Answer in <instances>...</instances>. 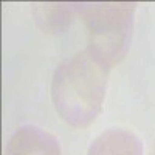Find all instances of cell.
<instances>
[{
	"mask_svg": "<svg viewBox=\"0 0 155 155\" xmlns=\"http://www.w3.org/2000/svg\"><path fill=\"white\" fill-rule=\"evenodd\" d=\"M109 68L88 48L64 59L53 73L51 101L67 124L84 129L101 112Z\"/></svg>",
	"mask_w": 155,
	"mask_h": 155,
	"instance_id": "cell-1",
	"label": "cell"
},
{
	"mask_svg": "<svg viewBox=\"0 0 155 155\" xmlns=\"http://www.w3.org/2000/svg\"><path fill=\"white\" fill-rule=\"evenodd\" d=\"M74 6L87 28V48L107 67L120 64L132 42L137 3L81 2Z\"/></svg>",
	"mask_w": 155,
	"mask_h": 155,
	"instance_id": "cell-2",
	"label": "cell"
},
{
	"mask_svg": "<svg viewBox=\"0 0 155 155\" xmlns=\"http://www.w3.org/2000/svg\"><path fill=\"white\" fill-rule=\"evenodd\" d=\"M3 155H61V144L45 129L22 126L11 135Z\"/></svg>",
	"mask_w": 155,
	"mask_h": 155,
	"instance_id": "cell-3",
	"label": "cell"
},
{
	"mask_svg": "<svg viewBox=\"0 0 155 155\" xmlns=\"http://www.w3.org/2000/svg\"><path fill=\"white\" fill-rule=\"evenodd\" d=\"M87 155H143V144L129 130L107 129L92 141Z\"/></svg>",
	"mask_w": 155,
	"mask_h": 155,
	"instance_id": "cell-4",
	"label": "cell"
},
{
	"mask_svg": "<svg viewBox=\"0 0 155 155\" xmlns=\"http://www.w3.org/2000/svg\"><path fill=\"white\" fill-rule=\"evenodd\" d=\"M76 14L74 3L67 2H45L33 5V16L39 30L45 34L64 33Z\"/></svg>",
	"mask_w": 155,
	"mask_h": 155,
	"instance_id": "cell-5",
	"label": "cell"
},
{
	"mask_svg": "<svg viewBox=\"0 0 155 155\" xmlns=\"http://www.w3.org/2000/svg\"><path fill=\"white\" fill-rule=\"evenodd\" d=\"M153 155H155V147H153Z\"/></svg>",
	"mask_w": 155,
	"mask_h": 155,
	"instance_id": "cell-6",
	"label": "cell"
}]
</instances>
